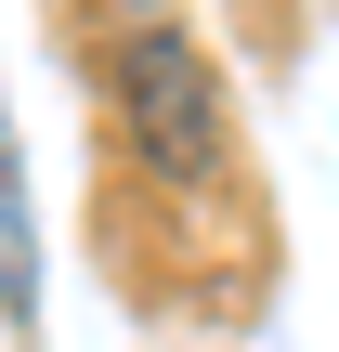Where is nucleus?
<instances>
[{
  "mask_svg": "<svg viewBox=\"0 0 339 352\" xmlns=\"http://www.w3.org/2000/svg\"><path fill=\"white\" fill-rule=\"evenodd\" d=\"M105 104H118V131L144 144L157 183H209L222 170V65L183 26H131L118 65H105Z\"/></svg>",
  "mask_w": 339,
  "mask_h": 352,
  "instance_id": "1",
  "label": "nucleus"
},
{
  "mask_svg": "<svg viewBox=\"0 0 339 352\" xmlns=\"http://www.w3.org/2000/svg\"><path fill=\"white\" fill-rule=\"evenodd\" d=\"M39 314V248H26V170H13V131H0V327L26 340Z\"/></svg>",
  "mask_w": 339,
  "mask_h": 352,
  "instance_id": "2",
  "label": "nucleus"
}]
</instances>
